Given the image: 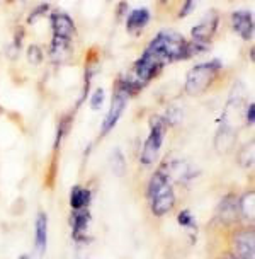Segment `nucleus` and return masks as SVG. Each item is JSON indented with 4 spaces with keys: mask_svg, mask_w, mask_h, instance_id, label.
I'll return each instance as SVG.
<instances>
[{
    "mask_svg": "<svg viewBox=\"0 0 255 259\" xmlns=\"http://www.w3.org/2000/svg\"><path fill=\"white\" fill-rule=\"evenodd\" d=\"M185 46H187V43L182 38V34L175 31H162L160 34L155 36V39L151 41L148 48L153 50L165 63H170L175 62V60L187 58Z\"/></svg>",
    "mask_w": 255,
    "mask_h": 259,
    "instance_id": "obj_1",
    "label": "nucleus"
},
{
    "mask_svg": "<svg viewBox=\"0 0 255 259\" xmlns=\"http://www.w3.org/2000/svg\"><path fill=\"white\" fill-rule=\"evenodd\" d=\"M167 133V123L164 116L150 118V133H148L143 149L140 152V164L143 167H153L160 157L162 145Z\"/></svg>",
    "mask_w": 255,
    "mask_h": 259,
    "instance_id": "obj_2",
    "label": "nucleus"
},
{
    "mask_svg": "<svg viewBox=\"0 0 255 259\" xmlns=\"http://www.w3.org/2000/svg\"><path fill=\"white\" fill-rule=\"evenodd\" d=\"M221 70V62L220 60H211L208 63H199L187 73L185 78V92L189 96H201L204 94L210 85L215 82L218 73Z\"/></svg>",
    "mask_w": 255,
    "mask_h": 259,
    "instance_id": "obj_3",
    "label": "nucleus"
},
{
    "mask_svg": "<svg viewBox=\"0 0 255 259\" xmlns=\"http://www.w3.org/2000/svg\"><path fill=\"white\" fill-rule=\"evenodd\" d=\"M230 254L238 259H255L253 225H236L230 234Z\"/></svg>",
    "mask_w": 255,
    "mask_h": 259,
    "instance_id": "obj_4",
    "label": "nucleus"
},
{
    "mask_svg": "<svg viewBox=\"0 0 255 259\" xmlns=\"http://www.w3.org/2000/svg\"><path fill=\"white\" fill-rule=\"evenodd\" d=\"M164 65H165V62L159 57V55L153 52V50L146 48L145 53L140 57V60L134 63L133 80L136 82L138 85H141V87L146 85L153 77L159 75L160 70L164 68Z\"/></svg>",
    "mask_w": 255,
    "mask_h": 259,
    "instance_id": "obj_5",
    "label": "nucleus"
},
{
    "mask_svg": "<svg viewBox=\"0 0 255 259\" xmlns=\"http://www.w3.org/2000/svg\"><path fill=\"white\" fill-rule=\"evenodd\" d=\"M175 191L172 183H169L167 186H164L160 191H157L153 196L148 198V205H150V211L153 217L157 219H162V217H167L170 211L175 208Z\"/></svg>",
    "mask_w": 255,
    "mask_h": 259,
    "instance_id": "obj_6",
    "label": "nucleus"
},
{
    "mask_svg": "<svg viewBox=\"0 0 255 259\" xmlns=\"http://www.w3.org/2000/svg\"><path fill=\"white\" fill-rule=\"evenodd\" d=\"M126 104H128V96L124 94V92L114 91V97H113V103H111V108L108 111V114H106L104 118V123H102V128H100V138L108 137L111 132L116 128V124H118L119 118L123 116L124 109H126Z\"/></svg>",
    "mask_w": 255,
    "mask_h": 259,
    "instance_id": "obj_7",
    "label": "nucleus"
},
{
    "mask_svg": "<svg viewBox=\"0 0 255 259\" xmlns=\"http://www.w3.org/2000/svg\"><path fill=\"white\" fill-rule=\"evenodd\" d=\"M218 222L226 227H236L240 225V215H238V196L235 193H228L223 196L220 205L216 208Z\"/></svg>",
    "mask_w": 255,
    "mask_h": 259,
    "instance_id": "obj_8",
    "label": "nucleus"
},
{
    "mask_svg": "<svg viewBox=\"0 0 255 259\" xmlns=\"http://www.w3.org/2000/svg\"><path fill=\"white\" fill-rule=\"evenodd\" d=\"M92 215L90 210H80V211H72L70 217V225H72V239L77 244H85L89 242V229H90Z\"/></svg>",
    "mask_w": 255,
    "mask_h": 259,
    "instance_id": "obj_9",
    "label": "nucleus"
},
{
    "mask_svg": "<svg viewBox=\"0 0 255 259\" xmlns=\"http://www.w3.org/2000/svg\"><path fill=\"white\" fill-rule=\"evenodd\" d=\"M46 249H48V213L39 210L34 220V251L38 257H43Z\"/></svg>",
    "mask_w": 255,
    "mask_h": 259,
    "instance_id": "obj_10",
    "label": "nucleus"
},
{
    "mask_svg": "<svg viewBox=\"0 0 255 259\" xmlns=\"http://www.w3.org/2000/svg\"><path fill=\"white\" fill-rule=\"evenodd\" d=\"M218 21H220V17H218L216 11H210L204 16V19L192 29V38L196 39L197 43L206 45L208 41L213 38V34L216 32Z\"/></svg>",
    "mask_w": 255,
    "mask_h": 259,
    "instance_id": "obj_11",
    "label": "nucleus"
},
{
    "mask_svg": "<svg viewBox=\"0 0 255 259\" xmlns=\"http://www.w3.org/2000/svg\"><path fill=\"white\" fill-rule=\"evenodd\" d=\"M68 203H70L72 211H80V210H90L92 205V191L85 186H73L70 189V196H68Z\"/></svg>",
    "mask_w": 255,
    "mask_h": 259,
    "instance_id": "obj_12",
    "label": "nucleus"
},
{
    "mask_svg": "<svg viewBox=\"0 0 255 259\" xmlns=\"http://www.w3.org/2000/svg\"><path fill=\"white\" fill-rule=\"evenodd\" d=\"M231 24H233V29L242 36L243 39H252L253 36V19L250 12H233L231 14Z\"/></svg>",
    "mask_w": 255,
    "mask_h": 259,
    "instance_id": "obj_13",
    "label": "nucleus"
},
{
    "mask_svg": "<svg viewBox=\"0 0 255 259\" xmlns=\"http://www.w3.org/2000/svg\"><path fill=\"white\" fill-rule=\"evenodd\" d=\"M238 215L243 225H253L255 219V193L253 189L245 191L242 196L238 198Z\"/></svg>",
    "mask_w": 255,
    "mask_h": 259,
    "instance_id": "obj_14",
    "label": "nucleus"
},
{
    "mask_svg": "<svg viewBox=\"0 0 255 259\" xmlns=\"http://www.w3.org/2000/svg\"><path fill=\"white\" fill-rule=\"evenodd\" d=\"M51 24H53V31H55V36L58 38H67L70 39L75 32V24L67 14H55L51 17Z\"/></svg>",
    "mask_w": 255,
    "mask_h": 259,
    "instance_id": "obj_15",
    "label": "nucleus"
},
{
    "mask_svg": "<svg viewBox=\"0 0 255 259\" xmlns=\"http://www.w3.org/2000/svg\"><path fill=\"white\" fill-rule=\"evenodd\" d=\"M235 140H236L235 130L226 128V126H220V130H218V135H216V140H215V147L220 154H228V152L233 149Z\"/></svg>",
    "mask_w": 255,
    "mask_h": 259,
    "instance_id": "obj_16",
    "label": "nucleus"
},
{
    "mask_svg": "<svg viewBox=\"0 0 255 259\" xmlns=\"http://www.w3.org/2000/svg\"><path fill=\"white\" fill-rule=\"evenodd\" d=\"M68 57H70V39L55 36L53 45H51V58H53V62L62 63Z\"/></svg>",
    "mask_w": 255,
    "mask_h": 259,
    "instance_id": "obj_17",
    "label": "nucleus"
},
{
    "mask_svg": "<svg viewBox=\"0 0 255 259\" xmlns=\"http://www.w3.org/2000/svg\"><path fill=\"white\" fill-rule=\"evenodd\" d=\"M148 21H150V12L146 9H136L128 16L126 24L129 31H141L148 24Z\"/></svg>",
    "mask_w": 255,
    "mask_h": 259,
    "instance_id": "obj_18",
    "label": "nucleus"
},
{
    "mask_svg": "<svg viewBox=\"0 0 255 259\" xmlns=\"http://www.w3.org/2000/svg\"><path fill=\"white\" fill-rule=\"evenodd\" d=\"M109 162H111V170L116 178H124L126 174V157L119 149H114L113 154L109 157Z\"/></svg>",
    "mask_w": 255,
    "mask_h": 259,
    "instance_id": "obj_19",
    "label": "nucleus"
},
{
    "mask_svg": "<svg viewBox=\"0 0 255 259\" xmlns=\"http://www.w3.org/2000/svg\"><path fill=\"white\" fill-rule=\"evenodd\" d=\"M72 121H73V118L70 116V114H67V116H63L62 119H60L58 128H57V137H55V145H53L55 152H58L60 145H62V142L65 140V137H67L68 132H70Z\"/></svg>",
    "mask_w": 255,
    "mask_h": 259,
    "instance_id": "obj_20",
    "label": "nucleus"
},
{
    "mask_svg": "<svg viewBox=\"0 0 255 259\" xmlns=\"http://www.w3.org/2000/svg\"><path fill=\"white\" fill-rule=\"evenodd\" d=\"M177 224L182 227V229H185V230H194V232L197 230L196 217H194L192 211L187 210V208H184V210H180L179 213H177Z\"/></svg>",
    "mask_w": 255,
    "mask_h": 259,
    "instance_id": "obj_21",
    "label": "nucleus"
},
{
    "mask_svg": "<svg viewBox=\"0 0 255 259\" xmlns=\"http://www.w3.org/2000/svg\"><path fill=\"white\" fill-rule=\"evenodd\" d=\"M104 99H106V92L104 89H95L94 91V94H92L90 97V109H94V111H99L102 106H104Z\"/></svg>",
    "mask_w": 255,
    "mask_h": 259,
    "instance_id": "obj_22",
    "label": "nucleus"
},
{
    "mask_svg": "<svg viewBox=\"0 0 255 259\" xmlns=\"http://www.w3.org/2000/svg\"><path fill=\"white\" fill-rule=\"evenodd\" d=\"M27 60L32 65H38L43 62V52H41V48H38L36 45H31L29 50H27Z\"/></svg>",
    "mask_w": 255,
    "mask_h": 259,
    "instance_id": "obj_23",
    "label": "nucleus"
},
{
    "mask_svg": "<svg viewBox=\"0 0 255 259\" xmlns=\"http://www.w3.org/2000/svg\"><path fill=\"white\" fill-rule=\"evenodd\" d=\"M243 121L245 124H248V126H253V123H255V104L253 103H250L245 106V109H243Z\"/></svg>",
    "mask_w": 255,
    "mask_h": 259,
    "instance_id": "obj_24",
    "label": "nucleus"
},
{
    "mask_svg": "<svg viewBox=\"0 0 255 259\" xmlns=\"http://www.w3.org/2000/svg\"><path fill=\"white\" fill-rule=\"evenodd\" d=\"M247 157V167L253 165V142H250V145H245V149L238 154V160Z\"/></svg>",
    "mask_w": 255,
    "mask_h": 259,
    "instance_id": "obj_25",
    "label": "nucleus"
},
{
    "mask_svg": "<svg viewBox=\"0 0 255 259\" xmlns=\"http://www.w3.org/2000/svg\"><path fill=\"white\" fill-rule=\"evenodd\" d=\"M46 11H48V4H43V6L36 7L34 11L31 12V16L27 17V22H29V24H34V22L38 21L41 16H44V12H46Z\"/></svg>",
    "mask_w": 255,
    "mask_h": 259,
    "instance_id": "obj_26",
    "label": "nucleus"
},
{
    "mask_svg": "<svg viewBox=\"0 0 255 259\" xmlns=\"http://www.w3.org/2000/svg\"><path fill=\"white\" fill-rule=\"evenodd\" d=\"M196 2H197V0H185L182 11L179 12V17H185L187 14H191V12H192V9L196 7Z\"/></svg>",
    "mask_w": 255,
    "mask_h": 259,
    "instance_id": "obj_27",
    "label": "nucleus"
},
{
    "mask_svg": "<svg viewBox=\"0 0 255 259\" xmlns=\"http://www.w3.org/2000/svg\"><path fill=\"white\" fill-rule=\"evenodd\" d=\"M126 7H128V6H126V2H123L121 6H119V9H118V16H119V17L123 16V11H124V9H126Z\"/></svg>",
    "mask_w": 255,
    "mask_h": 259,
    "instance_id": "obj_28",
    "label": "nucleus"
},
{
    "mask_svg": "<svg viewBox=\"0 0 255 259\" xmlns=\"http://www.w3.org/2000/svg\"><path fill=\"white\" fill-rule=\"evenodd\" d=\"M220 259H238V257H235L233 254H230V252H228V254H225V256H221Z\"/></svg>",
    "mask_w": 255,
    "mask_h": 259,
    "instance_id": "obj_29",
    "label": "nucleus"
},
{
    "mask_svg": "<svg viewBox=\"0 0 255 259\" xmlns=\"http://www.w3.org/2000/svg\"><path fill=\"white\" fill-rule=\"evenodd\" d=\"M17 259H31V256H29V254H21Z\"/></svg>",
    "mask_w": 255,
    "mask_h": 259,
    "instance_id": "obj_30",
    "label": "nucleus"
},
{
    "mask_svg": "<svg viewBox=\"0 0 255 259\" xmlns=\"http://www.w3.org/2000/svg\"><path fill=\"white\" fill-rule=\"evenodd\" d=\"M160 2H162V4H167V2H169V0H160Z\"/></svg>",
    "mask_w": 255,
    "mask_h": 259,
    "instance_id": "obj_31",
    "label": "nucleus"
}]
</instances>
